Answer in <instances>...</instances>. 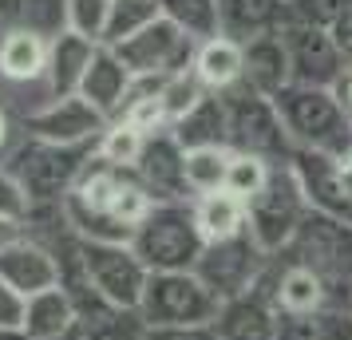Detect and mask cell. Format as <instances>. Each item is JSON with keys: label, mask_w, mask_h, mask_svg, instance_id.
Returning a JSON list of instances; mask_svg holds the SVG:
<instances>
[{"label": "cell", "mask_w": 352, "mask_h": 340, "mask_svg": "<svg viewBox=\"0 0 352 340\" xmlns=\"http://www.w3.org/2000/svg\"><path fill=\"white\" fill-rule=\"evenodd\" d=\"M111 16V0H67V32H80L91 44H103Z\"/></svg>", "instance_id": "e575fe53"}, {"label": "cell", "mask_w": 352, "mask_h": 340, "mask_svg": "<svg viewBox=\"0 0 352 340\" xmlns=\"http://www.w3.org/2000/svg\"><path fill=\"white\" fill-rule=\"evenodd\" d=\"M222 313V297L210 289L202 277L186 273H151L143 293V317L146 328H194V324H214Z\"/></svg>", "instance_id": "8992f818"}, {"label": "cell", "mask_w": 352, "mask_h": 340, "mask_svg": "<svg viewBox=\"0 0 352 340\" xmlns=\"http://www.w3.org/2000/svg\"><path fill=\"white\" fill-rule=\"evenodd\" d=\"M20 28L56 40L67 32V0H20Z\"/></svg>", "instance_id": "836d02e7"}, {"label": "cell", "mask_w": 352, "mask_h": 340, "mask_svg": "<svg viewBox=\"0 0 352 340\" xmlns=\"http://www.w3.org/2000/svg\"><path fill=\"white\" fill-rule=\"evenodd\" d=\"M336 179H340V186H344V194L352 198V150L336 155Z\"/></svg>", "instance_id": "b9f144b4"}, {"label": "cell", "mask_w": 352, "mask_h": 340, "mask_svg": "<svg viewBox=\"0 0 352 340\" xmlns=\"http://www.w3.org/2000/svg\"><path fill=\"white\" fill-rule=\"evenodd\" d=\"M336 95H340V103H344V107L352 111V67L344 71V80L336 83Z\"/></svg>", "instance_id": "ee69618b"}, {"label": "cell", "mask_w": 352, "mask_h": 340, "mask_svg": "<svg viewBox=\"0 0 352 340\" xmlns=\"http://www.w3.org/2000/svg\"><path fill=\"white\" fill-rule=\"evenodd\" d=\"M96 48L91 40H83L80 32H64L48 40V91L52 99H67V95H80V83L87 76V67L96 60Z\"/></svg>", "instance_id": "ffe728a7"}, {"label": "cell", "mask_w": 352, "mask_h": 340, "mask_svg": "<svg viewBox=\"0 0 352 340\" xmlns=\"http://www.w3.org/2000/svg\"><path fill=\"white\" fill-rule=\"evenodd\" d=\"M265 269H270V258L257 249V242L250 234H241V238L222 242V245H206L198 265H194V273L202 277L222 301H234L241 293L257 289Z\"/></svg>", "instance_id": "30bf717a"}, {"label": "cell", "mask_w": 352, "mask_h": 340, "mask_svg": "<svg viewBox=\"0 0 352 340\" xmlns=\"http://www.w3.org/2000/svg\"><path fill=\"white\" fill-rule=\"evenodd\" d=\"M159 202L146 194V186L135 179V170H119L111 162L91 155L80 182L64 198V214L83 242H119L131 245L135 229Z\"/></svg>", "instance_id": "6da1fadb"}, {"label": "cell", "mask_w": 352, "mask_h": 340, "mask_svg": "<svg viewBox=\"0 0 352 340\" xmlns=\"http://www.w3.org/2000/svg\"><path fill=\"white\" fill-rule=\"evenodd\" d=\"M80 313L72 305L64 285H56L48 293H36L24 301V337L28 340H64L72 332H80Z\"/></svg>", "instance_id": "603a6c76"}, {"label": "cell", "mask_w": 352, "mask_h": 340, "mask_svg": "<svg viewBox=\"0 0 352 340\" xmlns=\"http://www.w3.org/2000/svg\"><path fill=\"white\" fill-rule=\"evenodd\" d=\"M270 174H273V162L257 159V155H238V150H234L230 170H226V194H234L238 202L250 206V202L265 190Z\"/></svg>", "instance_id": "1f68e13d"}, {"label": "cell", "mask_w": 352, "mask_h": 340, "mask_svg": "<svg viewBox=\"0 0 352 340\" xmlns=\"http://www.w3.org/2000/svg\"><path fill=\"white\" fill-rule=\"evenodd\" d=\"M131 249L143 258L151 273H186L202 258V234L194 222L190 202H159L155 210L143 218V226L135 229Z\"/></svg>", "instance_id": "3957f363"}, {"label": "cell", "mask_w": 352, "mask_h": 340, "mask_svg": "<svg viewBox=\"0 0 352 340\" xmlns=\"http://www.w3.org/2000/svg\"><path fill=\"white\" fill-rule=\"evenodd\" d=\"M170 135L182 150H202V146H230V115L222 95H206L186 119H178Z\"/></svg>", "instance_id": "484cf974"}, {"label": "cell", "mask_w": 352, "mask_h": 340, "mask_svg": "<svg viewBox=\"0 0 352 340\" xmlns=\"http://www.w3.org/2000/svg\"><path fill=\"white\" fill-rule=\"evenodd\" d=\"M277 328H281V313L261 281L257 289L222 301V313L214 321V332L222 340H277Z\"/></svg>", "instance_id": "e0dca14e"}, {"label": "cell", "mask_w": 352, "mask_h": 340, "mask_svg": "<svg viewBox=\"0 0 352 340\" xmlns=\"http://www.w3.org/2000/svg\"><path fill=\"white\" fill-rule=\"evenodd\" d=\"M16 238H24V226H16V222H4V218H0V249H8Z\"/></svg>", "instance_id": "7bdbcfd3"}, {"label": "cell", "mask_w": 352, "mask_h": 340, "mask_svg": "<svg viewBox=\"0 0 352 340\" xmlns=\"http://www.w3.org/2000/svg\"><path fill=\"white\" fill-rule=\"evenodd\" d=\"M289 166L301 182L305 202L309 210L324 214V218H336L352 226V198L344 194V186L336 179V155H320V150H293L289 155Z\"/></svg>", "instance_id": "5bb4252c"}, {"label": "cell", "mask_w": 352, "mask_h": 340, "mask_svg": "<svg viewBox=\"0 0 352 340\" xmlns=\"http://www.w3.org/2000/svg\"><path fill=\"white\" fill-rule=\"evenodd\" d=\"M24 127H28L32 139H44V143L96 146L111 123H107V115H99L87 99L67 95V99H48L44 107H36V111L24 119Z\"/></svg>", "instance_id": "7c38bea8"}, {"label": "cell", "mask_w": 352, "mask_h": 340, "mask_svg": "<svg viewBox=\"0 0 352 340\" xmlns=\"http://www.w3.org/2000/svg\"><path fill=\"white\" fill-rule=\"evenodd\" d=\"M277 340H352V297L329 301L317 313H281Z\"/></svg>", "instance_id": "d4e9b609"}, {"label": "cell", "mask_w": 352, "mask_h": 340, "mask_svg": "<svg viewBox=\"0 0 352 340\" xmlns=\"http://www.w3.org/2000/svg\"><path fill=\"white\" fill-rule=\"evenodd\" d=\"M159 16L170 20L194 44L222 36V4L218 0H159Z\"/></svg>", "instance_id": "83f0119b"}, {"label": "cell", "mask_w": 352, "mask_h": 340, "mask_svg": "<svg viewBox=\"0 0 352 340\" xmlns=\"http://www.w3.org/2000/svg\"><path fill=\"white\" fill-rule=\"evenodd\" d=\"M83 273L91 281V289L119 313H139L143 305L151 269L143 258L119 242H83Z\"/></svg>", "instance_id": "ba28073f"}, {"label": "cell", "mask_w": 352, "mask_h": 340, "mask_svg": "<svg viewBox=\"0 0 352 340\" xmlns=\"http://www.w3.org/2000/svg\"><path fill=\"white\" fill-rule=\"evenodd\" d=\"M285 4H289V0H285Z\"/></svg>", "instance_id": "681fc988"}, {"label": "cell", "mask_w": 352, "mask_h": 340, "mask_svg": "<svg viewBox=\"0 0 352 340\" xmlns=\"http://www.w3.org/2000/svg\"><path fill=\"white\" fill-rule=\"evenodd\" d=\"M222 4V36L250 44L257 36H277L289 24L285 0H218Z\"/></svg>", "instance_id": "44dd1931"}, {"label": "cell", "mask_w": 352, "mask_h": 340, "mask_svg": "<svg viewBox=\"0 0 352 340\" xmlns=\"http://www.w3.org/2000/svg\"><path fill=\"white\" fill-rule=\"evenodd\" d=\"M0 80L8 83L48 80V40L28 32V28L4 32L0 36Z\"/></svg>", "instance_id": "cb8c5ba5"}, {"label": "cell", "mask_w": 352, "mask_h": 340, "mask_svg": "<svg viewBox=\"0 0 352 340\" xmlns=\"http://www.w3.org/2000/svg\"><path fill=\"white\" fill-rule=\"evenodd\" d=\"M261 285L270 289L277 313H289V317H293V313H317V308H324L329 301H344L317 269L297 265V261H285V269L273 273V258H270V269L261 277Z\"/></svg>", "instance_id": "2e32d148"}, {"label": "cell", "mask_w": 352, "mask_h": 340, "mask_svg": "<svg viewBox=\"0 0 352 340\" xmlns=\"http://www.w3.org/2000/svg\"><path fill=\"white\" fill-rule=\"evenodd\" d=\"M131 87H135V76L123 67V60L111 48L99 44L96 60H91V67H87V76L80 83V99H87L99 115H107V123H115L127 107Z\"/></svg>", "instance_id": "ac0fdd59"}, {"label": "cell", "mask_w": 352, "mask_h": 340, "mask_svg": "<svg viewBox=\"0 0 352 340\" xmlns=\"http://www.w3.org/2000/svg\"><path fill=\"white\" fill-rule=\"evenodd\" d=\"M245 87H254L257 95L277 99L293 83V71H289V52L281 32L277 36H257L245 44Z\"/></svg>", "instance_id": "7402d4cb"}, {"label": "cell", "mask_w": 352, "mask_h": 340, "mask_svg": "<svg viewBox=\"0 0 352 340\" xmlns=\"http://www.w3.org/2000/svg\"><path fill=\"white\" fill-rule=\"evenodd\" d=\"M226 115H230V150L238 155H257V159L281 166L293 155L289 131L281 123L277 103L265 95H257L254 87L238 83L234 91H226Z\"/></svg>", "instance_id": "52a82bcc"}, {"label": "cell", "mask_w": 352, "mask_h": 340, "mask_svg": "<svg viewBox=\"0 0 352 340\" xmlns=\"http://www.w3.org/2000/svg\"><path fill=\"white\" fill-rule=\"evenodd\" d=\"M0 328H24V297L0 281Z\"/></svg>", "instance_id": "f35d334b"}, {"label": "cell", "mask_w": 352, "mask_h": 340, "mask_svg": "<svg viewBox=\"0 0 352 340\" xmlns=\"http://www.w3.org/2000/svg\"><path fill=\"white\" fill-rule=\"evenodd\" d=\"M305 218H309V202H305L301 182L293 174V166L281 162V166H273L265 190L245 206V234L257 242L265 258H277L297 238Z\"/></svg>", "instance_id": "5b68a950"}, {"label": "cell", "mask_w": 352, "mask_h": 340, "mask_svg": "<svg viewBox=\"0 0 352 340\" xmlns=\"http://www.w3.org/2000/svg\"><path fill=\"white\" fill-rule=\"evenodd\" d=\"M281 40H285L289 71H293L297 87H336L344 80L349 64H344V56H340L329 28H313V24H301V20H289L281 28Z\"/></svg>", "instance_id": "8fae6325"}, {"label": "cell", "mask_w": 352, "mask_h": 340, "mask_svg": "<svg viewBox=\"0 0 352 340\" xmlns=\"http://www.w3.org/2000/svg\"><path fill=\"white\" fill-rule=\"evenodd\" d=\"M80 340H146V324L139 313H111L107 321L87 324Z\"/></svg>", "instance_id": "8d00e7d4"}, {"label": "cell", "mask_w": 352, "mask_h": 340, "mask_svg": "<svg viewBox=\"0 0 352 340\" xmlns=\"http://www.w3.org/2000/svg\"><path fill=\"white\" fill-rule=\"evenodd\" d=\"M159 95H162V107H166V119H170V127H175L178 119H186L210 91L198 83L194 71H178V76H170V80H162Z\"/></svg>", "instance_id": "d6a6232c"}, {"label": "cell", "mask_w": 352, "mask_h": 340, "mask_svg": "<svg viewBox=\"0 0 352 340\" xmlns=\"http://www.w3.org/2000/svg\"><path fill=\"white\" fill-rule=\"evenodd\" d=\"M349 8H352V0H289V20H301V24L333 32Z\"/></svg>", "instance_id": "d590c367"}, {"label": "cell", "mask_w": 352, "mask_h": 340, "mask_svg": "<svg viewBox=\"0 0 352 340\" xmlns=\"http://www.w3.org/2000/svg\"><path fill=\"white\" fill-rule=\"evenodd\" d=\"M111 52L123 60V67H127L135 80H170L178 71H190L198 44H194L190 36L178 32L170 20L159 16L151 28H143L135 40L119 44Z\"/></svg>", "instance_id": "9c48e42d"}, {"label": "cell", "mask_w": 352, "mask_h": 340, "mask_svg": "<svg viewBox=\"0 0 352 340\" xmlns=\"http://www.w3.org/2000/svg\"><path fill=\"white\" fill-rule=\"evenodd\" d=\"M135 179L143 182L155 202H194L190 186H186V150L178 146L170 131L146 139L143 159L135 166Z\"/></svg>", "instance_id": "4fadbf2b"}, {"label": "cell", "mask_w": 352, "mask_h": 340, "mask_svg": "<svg viewBox=\"0 0 352 340\" xmlns=\"http://www.w3.org/2000/svg\"><path fill=\"white\" fill-rule=\"evenodd\" d=\"M0 281L28 301L36 293H48L60 285V261L40 238L24 234L8 249H0Z\"/></svg>", "instance_id": "9a60e30c"}, {"label": "cell", "mask_w": 352, "mask_h": 340, "mask_svg": "<svg viewBox=\"0 0 352 340\" xmlns=\"http://www.w3.org/2000/svg\"><path fill=\"white\" fill-rule=\"evenodd\" d=\"M194 206V222H198V234L206 245H222V242H234L245 234V202H238L234 194H202L190 202Z\"/></svg>", "instance_id": "4316f807"}, {"label": "cell", "mask_w": 352, "mask_h": 340, "mask_svg": "<svg viewBox=\"0 0 352 340\" xmlns=\"http://www.w3.org/2000/svg\"><path fill=\"white\" fill-rule=\"evenodd\" d=\"M333 40H336V48H340V56H344V64L352 67V8L344 12V20L333 28Z\"/></svg>", "instance_id": "60d3db41"}, {"label": "cell", "mask_w": 352, "mask_h": 340, "mask_svg": "<svg viewBox=\"0 0 352 340\" xmlns=\"http://www.w3.org/2000/svg\"><path fill=\"white\" fill-rule=\"evenodd\" d=\"M80 332H83V328H80ZM80 332H72V337H64V340H80Z\"/></svg>", "instance_id": "7dc6e473"}, {"label": "cell", "mask_w": 352, "mask_h": 340, "mask_svg": "<svg viewBox=\"0 0 352 340\" xmlns=\"http://www.w3.org/2000/svg\"><path fill=\"white\" fill-rule=\"evenodd\" d=\"M146 340H222L214 324H194V328H146Z\"/></svg>", "instance_id": "ab89813d"}, {"label": "cell", "mask_w": 352, "mask_h": 340, "mask_svg": "<svg viewBox=\"0 0 352 340\" xmlns=\"http://www.w3.org/2000/svg\"><path fill=\"white\" fill-rule=\"evenodd\" d=\"M91 155H96V146H60L28 135V143H20L4 166L16 174L24 194L32 198V206H64V198L80 182Z\"/></svg>", "instance_id": "277c9868"}, {"label": "cell", "mask_w": 352, "mask_h": 340, "mask_svg": "<svg viewBox=\"0 0 352 340\" xmlns=\"http://www.w3.org/2000/svg\"><path fill=\"white\" fill-rule=\"evenodd\" d=\"M159 20V0H111V16L103 32V48H119Z\"/></svg>", "instance_id": "f546056e"}, {"label": "cell", "mask_w": 352, "mask_h": 340, "mask_svg": "<svg viewBox=\"0 0 352 340\" xmlns=\"http://www.w3.org/2000/svg\"><path fill=\"white\" fill-rule=\"evenodd\" d=\"M146 139H151V135L135 131L131 123H123V119H115L111 127L103 131V139L96 143V155L103 162L119 166V170H135L139 159H143V150H146Z\"/></svg>", "instance_id": "4dcf8cb0"}, {"label": "cell", "mask_w": 352, "mask_h": 340, "mask_svg": "<svg viewBox=\"0 0 352 340\" xmlns=\"http://www.w3.org/2000/svg\"><path fill=\"white\" fill-rule=\"evenodd\" d=\"M190 71L210 95H226L245 80V44L230 40V36H214L206 44H198Z\"/></svg>", "instance_id": "d6986e66"}, {"label": "cell", "mask_w": 352, "mask_h": 340, "mask_svg": "<svg viewBox=\"0 0 352 340\" xmlns=\"http://www.w3.org/2000/svg\"><path fill=\"white\" fill-rule=\"evenodd\" d=\"M0 340H28L24 328H0Z\"/></svg>", "instance_id": "f6af8a7d"}, {"label": "cell", "mask_w": 352, "mask_h": 340, "mask_svg": "<svg viewBox=\"0 0 352 340\" xmlns=\"http://www.w3.org/2000/svg\"><path fill=\"white\" fill-rule=\"evenodd\" d=\"M4 143H8V115L0 107V150H4Z\"/></svg>", "instance_id": "bcb514c9"}, {"label": "cell", "mask_w": 352, "mask_h": 340, "mask_svg": "<svg viewBox=\"0 0 352 340\" xmlns=\"http://www.w3.org/2000/svg\"><path fill=\"white\" fill-rule=\"evenodd\" d=\"M230 159H234V150H230V146H202V150H186V186H190V198L226 190V170H230Z\"/></svg>", "instance_id": "f1b7e54d"}, {"label": "cell", "mask_w": 352, "mask_h": 340, "mask_svg": "<svg viewBox=\"0 0 352 340\" xmlns=\"http://www.w3.org/2000/svg\"><path fill=\"white\" fill-rule=\"evenodd\" d=\"M32 198L24 194V186L16 182V174L8 166H0V218L4 222H16V226H28L32 218Z\"/></svg>", "instance_id": "74e56055"}, {"label": "cell", "mask_w": 352, "mask_h": 340, "mask_svg": "<svg viewBox=\"0 0 352 340\" xmlns=\"http://www.w3.org/2000/svg\"><path fill=\"white\" fill-rule=\"evenodd\" d=\"M0 36H4V28H0Z\"/></svg>", "instance_id": "c3c4849f"}, {"label": "cell", "mask_w": 352, "mask_h": 340, "mask_svg": "<svg viewBox=\"0 0 352 340\" xmlns=\"http://www.w3.org/2000/svg\"><path fill=\"white\" fill-rule=\"evenodd\" d=\"M273 103L281 111L293 150H320V155L352 150V111L340 103L336 87H297V83H289Z\"/></svg>", "instance_id": "7a4b0ae2"}]
</instances>
